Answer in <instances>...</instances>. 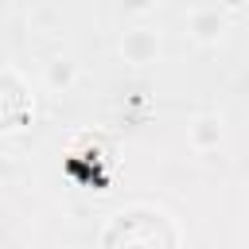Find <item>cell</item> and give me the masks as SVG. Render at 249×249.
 I'll return each instance as SVG.
<instances>
[{
	"label": "cell",
	"instance_id": "6da1fadb",
	"mask_svg": "<svg viewBox=\"0 0 249 249\" xmlns=\"http://www.w3.org/2000/svg\"><path fill=\"white\" fill-rule=\"evenodd\" d=\"M156 51H160V43H156L148 31H132V35L124 39V54H128L132 62H148Z\"/></svg>",
	"mask_w": 249,
	"mask_h": 249
},
{
	"label": "cell",
	"instance_id": "7a4b0ae2",
	"mask_svg": "<svg viewBox=\"0 0 249 249\" xmlns=\"http://www.w3.org/2000/svg\"><path fill=\"white\" fill-rule=\"evenodd\" d=\"M218 136H222V128H218V121H214V117H198V121H195V136H191V140H195L198 148H206L210 140L218 144Z\"/></svg>",
	"mask_w": 249,
	"mask_h": 249
}]
</instances>
